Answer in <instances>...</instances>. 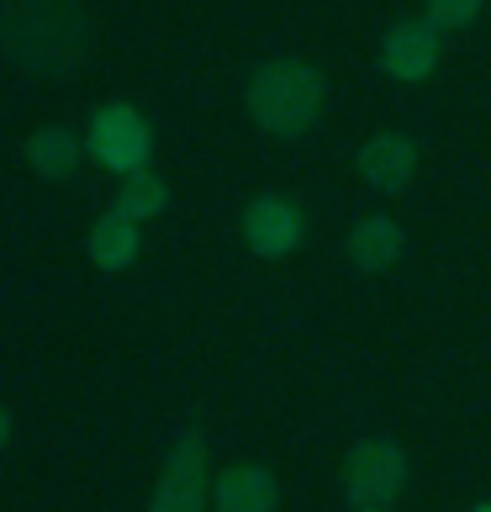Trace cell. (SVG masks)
I'll return each instance as SVG.
<instances>
[{
  "label": "cell",
  "mask_w": 491,
  "mask_h": 512,
  "mask_svg": "<svg viewBox=\"0 0 491 512\" xmlns=\"http://www.w3.org/2000/svg\"><path fill=\"white\" fill-rule=\"evenodd\" d=\"M0 48L16 69L69 74L90 53V16L74 0H0Z\"/></svg>",
  "instance_id": "1"
},
{
  "label": "cell",
  "mask_w": 491,
  "mask_h": 512,
  "mask_svg": "<svg viewBox=\"0 0 491 512\" xmlns=\"http://www.w3.org/2000/svg\"><path fill=\"white\" fill-rule=\"evenodd\" d=\"M328 101V80L301 59H270L249 74L243 85V106H249L254 127L275 132V138H301Z\"/></svg>",
  "instance_id": "2"
},
{
  "label": "cell",
  "mask_w": 491,
  "mask_h": 512,
  "mask_svg": "<svg viewBox=\"0 0 491 512\" xmlns=\"http://www.w3.org/2000/svg\"><path fill=\"white\" fill-rule=\"evenodd\" d=\"M85 143H90V159L106 164L111 175H138V169H148V159H154V127H148V117L127 101H106L96 117H90Z\"/></svg>",
  "instance_id": "3"
},
{
  "label": "cell",
  "mask_w": 491,
  "mask_h": 512,
  "mask_svg": "<svg viewBox=\"0 0 491 512\" xmlns=\"http://www.w3.org/2000/svg\"><path fill=\"white\" fill-rule=\"evenodd\" d=\"M212 481L217 476H212V460H206V439L201 433H180L159 465V486L148 512H206Z\"/></svg>",
  "instance_id": "4"
},
{
  "label": "cell",
  "mask_w": 491,
  "mask_h": 512,
  "mask_svg": "<svg viewBox=\"0 0 491 512\" xmlns=\"http://www.w3.org/2000/svg\"><path fill=\"white\" fill-rule=\"evenodd\" d=\"M407 486V449L396 439H360L344 454V491L354 507H391Z\"/></svg>",
  "instance_id": "5"
},
{
  "label": "cell",
  "mask_w": 491,
  "mask_h": 512,
  "mask_svg": "<svg viewBox=\"0 0 491 512\" xmlns=\"http://www.w3.org/2000/svg\"><path fill=\"white\" fill-rule=\"evenodd\" d=\"M243 243H249V254L259 259H286L301 249V238H307V217H301V206L286 201V196H275V191H264L254 196L249 206H243Z\"/></svg>",
  "instance_id": "6"
},
{
  "label": "cell",
  "mask_w": 491,
  "mask_h": 512,
  "mask_svg": "<svg viewBox=\"0 0 491 512\" xmlns=\"http://www.w3.org/2000/svg\"><path fill=\"white\" fill-rule=\"evenodd\" d=\"M444 59V32L428 22V16H407V22H396L386 32V43H381V69L391 74V80H402V85H418L428 80L433 69H439Z\"/></svg>",
  "instance_id": "7"
},
{
  "label": "cell",
  "mask_w": 491,
  "mask_h": 512,
  "mask_svg": "<svg viewBox=\"0 0 491 512\" xmlns=\"http://www.w3.org/2000/svg\"><path fill=\"white\" fill-rule=\"evenodd\" d=\"M354 169H360V180L370 185V191L396 196V191L412 185V175H418V143H412L407 132H375V138L360 143Z\"/></svg>",
  "instance_id": "8"
},
{
  "label": "cell",
  "mask_w": 491,
  "mask_h": 512,
  "mask_svg": "<svg viewBox=\"0 0 491 512\" xmlns=\"http://www.w3.org/2000/svg\"><path fill=\"white\" fill-rule=\"evenodd\" d=\"M212 507L217 512H275L280 507V481L264 465H228L212 481Z\"/></svg>",
  "instance_id": "9"
},
{
  "label": "cell",
  "mask_w": 491,
  "mask_h": 512,
  "mask_svg": "<svg viewBox=\"0 0 491 512\" xmlns=\"http://www.w3.org/2000/svg\"><path fill=\"white\" fill-rule=\"evenodd\" d=\"M402 254H407V233H402V222H396V217L375 212V217H360L349 227V264L360 275H381Z\"/></svg>",
  "instance_id": "10"
},
{
  "label": "cell",
  "mask_w": 491,
  "mask_h": 512,
  "mask_svg": "<svg viewBox=\"0 0 491 512\" xmlns=\"http://www.w3.org/2000/svg\"><path fill=\"white\" fill-rule=\"evenodd\" d=\"M85 138L74 127H64V122H48V127H37V132H27V169L32 175H43V180H69L74 169H80V159H85Z\"/></svg>",
  "instance_id": "11"
},
{
  "label": "cell",
  "mask_w": 491,
  "mask_h": 512,
  "mask_svg": "<svg viewBox=\"0 0 491 512\" xmlns=\"http://www.w3.org/2000/svg\"><path fill=\"white\" fill-rule=\"evenodd\" d=\"M138 249H143L138 222L122 217L117 206H111L106 217H96V227H90V238H85V254H90V264H96V270H106V275L127 270V264L138 259Z\"/></svg>",
  "instance_id": "12"
},
{
  "label": "cell",
  "mask_w": 491,
  "mask_h": 512,
  "mask_svg": "<svg viewBox=\"0 0 491 512\" xmlns=\"http://www.w3.org/2000/svg\"><path fill=\"white\" fill-rule=\"evenodd\" d=\"M117 206L122 217H132V222H154L164 206H169V180L164 175H154V169H138V175H122V185H117Z\"/></svg>",
  "instance_id": "13"
},
{
  "label": "cell",
  "mask_w": 491,
  "mask_h": 512,
  "mask_svg": "<svg viewBox=\"0 0 491 512\" xmlns=\"http://www.w3.org/2000/svg\"><path fill=\"white\" fill-rule=\"evenodd\" d=\"M481 16V0H428V22L439 32H455V27H470Z\"/></svg>",
  "instance_id": "14"
},
{
  "label": "cell",
  "mask_w": 491,
  "mask_h": 512,
  "mask_svg": "<svg viewBox=\"0 0 491 512\" xmlns=\"http://www.w3.org/2000/svg\"><path fill=\"white\" fill-rule=\"evenodd\" d=\"M349 512H391V507H349Z\"/></svg>",
  "instance_id": "15"
},
{
  "label": "cell",
  "mask_w": 491,
  "mask_h": 512,
  "mask_svg": "<svg viewBox=\"0 0 491 512\" xmlns=\"http://www.w3.org/2000/svg\"><path fill=\"white\" fill-rule=\"evenodd\" d=\"M476 512H491V502H481V507H476Z\"/></svg>",
  "instance_id": "16"
}]
</instances>
